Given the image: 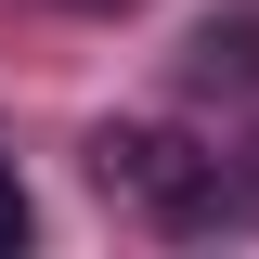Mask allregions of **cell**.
I'll return each instance as SVG.
<instances>
[{
  "label": "cell",
  "instance_id": "obj_3",
  "mask_svg": "<svg viewBox=\"0 0 259 259\" xmlns=\"http://www.w3.org/2000/svg\"><path fill=\"white\" fill-rule=\"evenodd\" d=\"M26 221H39V207H26V182H13V156H0V259L26 246Z\"/></svg>",
  "mask_w": 259,
  "mask_h": 259
},
{
  "label": "cell",
  "instance_id": "obj_4",
  "mask_svg": "<svg viewBox=\"0 0 259 259\" xmlns=\"http://www.w3.org/2000/svg\"><path fill=\"white\" fill-rule=\"evenodd\" d=\"M78 13H130V0H78Z\"/></svg>",
  "mask_w": 259,
  "mask_h": 259
},
{
  "label": "cell",
  "instance_id": "obj_2",
  "mask_svg": "<svg viewBox=\"0 0 259 259\" xmlns=\"http://www.w3.org/2000/svg\"><path fill=\"white\" fill-rule=\"evenodd\" d=\"M182 78H194V91H233V104H259V26H194Z\"/></svg>",
  "mask_w": 259,
  "mask_h": 259
},
{
  "label": "cell",
  "instance_id": "obj_1",
  "mask_svg": "<svg viewBox=\"0 0 259 259\" xmlns=\"http://www.w3.org/2000/svg\"><path fill=\"white\" fill-rule=\"evenodd\" d=\"M91 182L130 194V207H156L168 233H207V221L246 207V194L221 182V156H194L182 130H143V117H104V130H91Z\"/></svg>",
  "mask_w": 259,
  "mask_h": 259
}]
</instances>
